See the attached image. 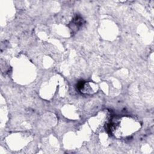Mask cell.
Instances as JSON below:
<instances>
[{"label": "cell", "instance_id": "6da1fadb", "mask_svg": "<svg viewBox=\"0 0 154 154\" xmlns=\"http://www.w3.org/2000/svg\"><path fill=\"white\" fill-rule=\"evenodd\" d=\"M140 127V122L136 119L129 116L115 117L109 125L110 131L118 138L129 136L137 131Z\"/></svg>", "mask_w": 154, "mask_h": 154}, {"label": "cell", "instance_id": "7a4b0ae2", "mask_svg": "<svg viewBox=\"0 0 154 154\" xmlns=\"http://www.w3.org/2000/svg\"><path fill=\"white\" fill-rule=\"evenodd\" d=\"M91 84L90 82L81 81L78 84V87L79 90L84 93H92L94 91Z\"/></svg>", "mask_w": 154, "mask_h": 154}]
</instances>
